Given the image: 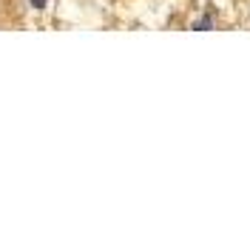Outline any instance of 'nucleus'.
Here are the masks:
<instances>
[{"mask_svg":"<svg viewBox=\"0 0 250 244\" xmlns=\"http://www.w3.org/2000/svg\"><path fill=\"white\" fill-rule=\"evenodd\" d=\"M31 6H34V9H43V6H46V0H31Z\"/></svg>","mask_w":250,"mask_h":244,"instance_id":"nucleus-2","label":"nucleus"},{"mask_svg":"<svg viewBox=\"0 0 250 244\" xmlns=\"http://www.w3.org/2000/svg\"><path fill=\"white\" fill-rule=\"evenodd\" d=\"M196 29L205 31V29H210V20H202V23H196Z\"/></svg>","mask_w":250,"mask_h":244,"instance_id":"nucleus-1","label":"nucleus"}]
</instances>
